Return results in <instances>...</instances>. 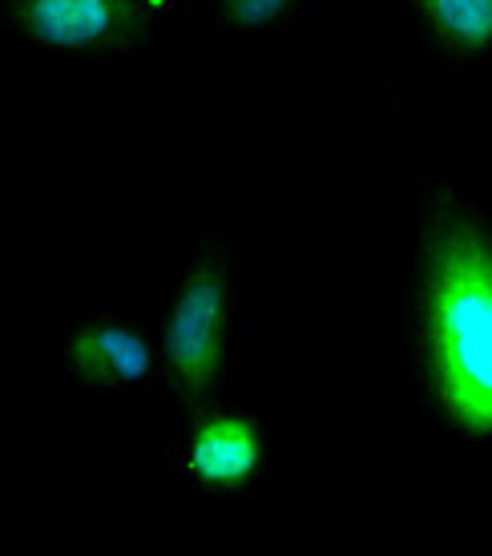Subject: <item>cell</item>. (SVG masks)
<instances>
[{"instance_id": "obj_3", "label": "cell", "mask_w": 492, "mask_h": 556, "mask_svg": "<svg viewBox=\"0 0 492 556\" xmlns=\"http://www.w3.org/2000/svg\"><path fill=\"white\" fill-rule=\"evenodd\" d=\"M182 0H0V21L25 53L65 70L129 65L154 49Z\"/></svg>"}, {"instance_id": "obj_6", "label": "cell", "mask_w": 492, "mask_h": 556, "mask_svg": "<svg viewBox=\"0 0 492 556\" xmlns=\"http://www.w3.org/2000/svg\"><path fill=\"white\" fill-rule=\"evenodd\" d=\"M404 21L424 53L449 70L492 61V0H408Z\"/></svg>"}, {"instance_id": "obj_7", "label": "cell", "mask_w": 492, "mask_h": 556, "mask_svg": "<svg viewBox=\"0 0 492 556\" xmlns=\"http://www.w3.org/2000/svg\"><path fill=\"white\" fill-rule=\"evenodd\" d=\"M206 4H211L214 25L226 37H242V41L287 37L315 9V0H206Z\"/></svg>"}, {"instance_id": "obj_4", "label": "cell", "mask_w": 492, "mask_h": 556, "mask_svg": "<svg viewBox=\"0 0 492 556\" xmlns=\"http://www.w3.org/2000/svg\"><path fill=\"white\" fill-rule=\"evenodd\" d=\"M162 472L194 501L247 496L270 472V431L251 407L214 404L186 416L162 447Z\"/></svg>"}, {"instance_id": "obj_5", "label": "cell", "mask_w": 492, "mask_h": 556, "mask_svg": "<svg viewBox=\"0 0 492 556\" xmlns=\"http://www.w3.org/2000/svg\"><path fill=\"white\" fill-rule=\"evenodd\" d=\"M65 388L98 404H134L166 388L157 331L129 311H93L73 319L56 343Z\"/></svg>"}, {"instance_id": "obj_2", "label": "cell", "mask_w": 492, "mask_h": 556, "mask_svg": "<svg viewBox=\"0 0 492 556\" xmlns=\"http://www.w3.org/2000/svg\"><path fill=\"white\" fill-rule=\"evenodd\" d=\"M251 311L254 278L247 251L223 226H206L178 254L157 311L162 395L178 419L226 404Z\"/></svg>"}, {"instance_id": "obj_1", "label": "cell", "mask_w": 492, "mask_h": 556, "mask_svg": "<svg viewBox=\"0 0 492 556\" xmlns=\"http://www.w3.org/2000/svg\"><path fill=\"white\" fill-rule=\"evenodd\" d=\"M400 376L437 440L492 452V218L432 162L400 282Z\"/></svg>"}]
</instances>
